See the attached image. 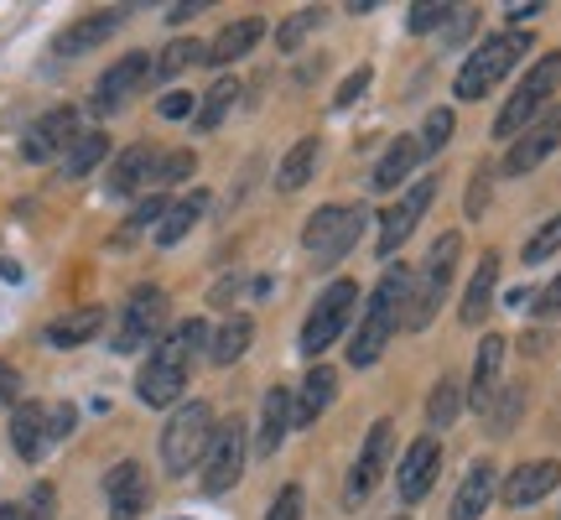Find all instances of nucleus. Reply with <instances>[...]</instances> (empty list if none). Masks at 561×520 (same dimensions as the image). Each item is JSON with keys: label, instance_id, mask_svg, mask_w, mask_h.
Listing matches in <instances>:
<instances>
[{"label": "nucleus", "instance_id": "nucleus-32", "mask_svg": "<svg viewBox=\"0 0 561 520\" xmlns=\"http://www.w3.org/2000/svg\"><path fill=\"white\" fill-rule=\"evenodd\" d=\"M104 157H110V136H104V131H89V136H79L73 146H68L62 172H68V178H89V172H94Z\"/></svg>", "mask_w": 561, "mask_h": 520}, {"label": "nucleus", "instance_id": "nucleus-49", "mask_svg": "<svg viewBox=\"0 0 561 520\" xmlns=\"http://www.w3.org/2000/svg\"><path fill=\"white\" fill-rule=\"evenodd\" d=\"M483 203H489V167L473 172V193H468V214H483Z\"/></svg>", "mask_w": 561, "mask_h": 520}, {"label": "nucleus", "instance_id": "nucleus-36", "mask_svg": "<svg viewBox=\"0 0 561 520\" xmlns=\"http://www.w3.org/2000/svg\"><path fill=\"white\" fill-rule=\"evenodd\" d=\"M193 63H203V47H198L193 37L167 42V53H161L157 68H151V79H172V74H182V68H193Z\"/></svg>", "mask_w": 561, "mask_h": 520}, {"label": "nucleus", "instance_id": "nucleus-16", "mask_svg": "<svg viewBox=\"0 0 561 520\" xmlns=\"http://www.w3.org/2000/svg\"><path fill=\"white\" fill-rule=\"evenodd\" d=\"M121 21H125V5L89 11V16H79L73 26H62L58 37H53V58H83V53H94L100 42H110L121 32Z\"/></svg>", "mask_w": 561, "mask_h": 520}, {"label": "nucleus", "instance_id": "nucleus-6", "mask_svg": "<svg viewBox=\"0 0 561 520\" xmlns=\"http://www.w3.org/2000/svg\"><path fill=\"white\" fill-rule=\"evenodd\" d=\"M458 256H462V235H442L432 245V256L421 260V276H416V292L405 297V328H426V323L437 318L442 297H447V286H453V271H458Z\"/></svg>", "mask_w": 561, "mask_h": 520}, {"label": "nucleus", "instance_id": "nucleus-50", "mask_svg": "<svg viewBox=\"0 0 561 520\" xmlns=\"http://www.w3.org/2000/svg\"><path fill=\"white\" fill-rule=\"evenodd\" d=\"M16 396H21V375L5 360H0V406H11Z\"/></svg>", "mask_w": 561, "mask_h": 520}, {"label": "nucleus", "instance_id": "nucleus-14", "mask_svg": "<svg viewBox=\"0 0 561 520\" xmlns=\"http://www.w3.org/2000/svg\"><path fill=\"white\" fill-rule=\"evenodd\" d=\"M557 146H561V104H551L541 121L525 125L520 140L510 146V157H504V172H510V178H525V172H536V167H541V161L551 157Z\"/></svg>", "mask_w": 561, "mask_h": 520}, {"label": "nucleus", "instance_id": "nucleus-26", "mask_svg": "<svg viewBox=\"0 0 561 520\" xmlns=\"http://www.w3.org/2000/svg\"><path fill=\"white\" fill-rule=\"evenodd\" d=\"M333 391H339V375H333L328 364H312V370H307V381H301V396L291 400V417H297L301 427H312V421L333 406Z\"/></svg>", "mask_w": 561, "mask_h": 520}, {"label": "nucleus", "instance_id": "nucleus-1", "mask_svg": "<svg viewBox=\"0 0 561 520\" xmlns=\"http://www.w3.org/2000/svg\"><path fill=\"white\" fill-rule=\"evenodd\" d=\"M208 343V328L198 318L178 323L167 339L151 349V360L140 364V381H136V396L146 406H178V396L187 391V375H193V354Z\"/></svg>", "mask_w": 561, "mask_h": 520}, {"label": "nucleus", "instance_id": "nucleus-46", "mask_svg": "<svg viewBox=\"0 0 561 520\" xmlns=\"http://www.w3.org/2000/svg\"><path fill=\"white\" fill-rule=\"evenodd\" d=\"M364 89H369V68H354V74H348V79L339 83V94H333V104H339V110H348V104L359 100Z\"/></svg>", "mask_w": 561, "mask_h": 520}, {"label": "nucleus", "instance_id": "nucleus-4", "mask_svg": "<svg viewBox=\"0 0 561 520\" xmlns=\"http://www.w3.org/2000/svg\"><path fill=\"white\" fill-rule=\"evenodd\" d=\"M561 89V53H546L541 63H530V74L520 79V89L504 100L500 110V121H494V136L510 140V136H520L525 125H536L546 115V100Z\"/></svg>", "mask_w": 561, "mask_h": 520}, {"label": "nucleus", "instance_id": "nucleus-45", "mask_svg": "<svg viewBox=\"0 0 561 520\" xmlns=\"http://www.w3.org/2000/svg\"><path fill=\"white\" fill-rule=\"evenodd\" d=\"M265 520H301V489H297V484H286V489H280Z\"/></svg>", "mask_w": 561, "mask_h": 520}, {"label": "nucleus", "instance_id": "nucleus-34", "mask_svg": "<svg viewBox=\"0 0 561 520\" xmlns=\"http://www.w3.org/2000/svg\"><path fill=\"white\" fill-rule=\"evenodd\" d=\"M234 100H240V83H234V79H219V83H214V89L203 94L198 115H193V121H198V131H219V121L229 115V110H234Z\"/></svg>", "mask_w": 561, "mask_h": 520}, {"label": "nucleus", "instance_id": "nucleus-2", "mask_svg": "<svg viewBox=\"0 0 561 520\" xmlns=\"http://www.w3.org/2000/svg\"><path fill=\"white\" fill-rule=\"evenodd\" d=\"M405 297H411V276H405V271H385L380 286L364 302L354 339H348V364H354V370H369V364L385 354V343H390L396 323H401Z\"/></svg>", "mask_w": 561, "mask_h": 520}, {"label": "nucleus", "instance_id": "nucleus-27", "mask_svg": "<svg viewBox=\"0 0 561 520\" xmlns=\"http://www.w3.org/2000/svg\"><path fill=\"white\" fill-rule=\"evenodd\" d=\"M151 172H157V151L151 146H125L121 157H115V167H110V193L130 199L136 188L151 182Z\"/></svg>", "mask_w": 561, "mask_h": 520}, {"label": "nucleus", "instance_id": "nucleus-19", "mask_svg": "<svg viewBox=\"0 0 561 520\" xmlns=\"http://www.w3.org/2000/svg\"><path fill=\"white\" fill-rule=\"evenodd\" d=\"M561 484V463L557 459H541V463H520L510 479H504V505H515V510H525V505L546 500L551 489Z\"/></svg>", "mask_w": 561, "mask_h": 520}, {"label": "nucleus", "instance_id": "nucleus-21", "mask_svg": "<svg viewBox=\"0 0 561 520\" xmlns=\"http://www.w3.org/2000/svg\"><path fill=\"white\" fill-rule=\"evenodd\" d=\"M494 484H500V474H494V463L479 459L468 474H462L458 495H453V510H447V520H479L483 510H489V500H494Z\"/></svg>", "mask_w": 561, "mask_h": 520}, {"label": "nucleus", "instance_id": "nucleus-15", "mask_svg": "<svg viewBox=\"0 0 561 520\" xmlns=\"http://www.w3.org/2000/svg\"><path fill=\"white\" fill-rule=\"evenodd\" d=\"M390 442H396V427H390V421H375V427H369V438H364V448H359V459H354L348 489H343V500L348 505H364L369 495H375L385 463H390Z\"/></svg>", "mask_w": 561, "mask_h": 520}, {"label": "nucleus", "instance_id": "nucleus-37", "mask_svg": "<svg viewBox=\"0 0 561 520\" xmlns=\"http://www.w3.org/2000/svg\"><path fill=\"white\" fill-rule=\"evenodd\" d=\"M561 250V214L557 219H546L536 235H530V245H525V265H541V260H551Z\"/></svg>", "mask_w": 561, "mask_h": 520}, {"label": "nucleus", "instance_id": "nucleus-9", "mask_svg": "<svg viewBox=\"0 0 561 520\" xmlns=\"http://www.w3.org/2000/svg\"><path fill=\"white\" fill-rule=\"evenodd\" d=\"M161 323H167V292H161V286H136V292H130V302H125L121 323H115V339H110V349H115V354L151 349V339L161 334Z\"/></svg>", "mask_w": 561, "mask_h": 520}, {"label": "nucleus", "instance_id": "nucleus-35", "mask_svg": "<svg viewBox=\"0 0 561 520\" xmlns=\"http://www.w3.org/2000/svg\"><path fill=\"white\" fill-rule=\"evenodd\" d=\"M458 411H462V385L458 381H437V391H432V400H426V421H432V432L453 427Z\"/></svg>", "mask_w": 561, "mask_h": 520}, {"label": "nucleus", "instance_id": "nucleus-51", "mask_svg": "<svg viewBox=\"0 0 561 520\" xmlns=\"http://www.w3.org/2000/svg\"><path fill=\"white\" fill-rule=\"evenodd\" d=\"M203 5H172V11H167V21H187V16H198Z\"/></svg>", "mask_w": 561, "mask_h": 520}, {"label": "nucleus", "instance_id": "nucleus-22", "mask_svg": "<svg viewBox=\"0 0 561 520\" xmlns=\"http://www.w3.org/2000/svg\"><path fill=\"white\" fill-rule=\"evenodd\" d=\"M421 157H426V151H421V136H396L390 146H385V157L375 161V178H369V188H375V193H396V188L416 172Z\"/></svg>", "mask_w": 561, "mask_h": 520}, {"label": "nucleus", "instance_id": "nucleus-5", "mask_svg": "<svg viewBox=\"0 0 561 520\" xmlns=\"http://www.w3.org/2000/svg\"><path fill=\"white\" fill-rule=\"evenodd\" d=\"M364 219H369V214H364L359 203H328V208H318V214L307 219V229H301L307 256L318 260V265H339V260L359 245Z\"/></svg>", "mask_w": 561, "mask_h": 520}, {"label": "nucleus", "instance_id": "nucleus-25", "mask_svg": "<svg viewBox=\"0 0 561 520\" xmlns=\"http://www.w3.org/2000/svg\"><path fill=\"white\" fill-rule=\"evenodd\" d=\"M286 432H291V391H286V385H271V391H265V411H261V438H255V453H261V459H271L280 442H286Z\"/></svg>", "mask_w": 561, "mask_h": 520}, {"label": "nucleus", "instance_id": "nucleus-20", "mask_svg": "<svg viewBox=\"0 0 561 520\" xmlns=\"http://www.w3.org/2000/svg\"><path fill=\"white\" fill-rule=\"evenodd\" d=\"M504 349H510V343H504L500 334H489V339L479 343V360H473V385H468V400H473V411H489V406L500 400Z\"/></svg>", "mask_w": 561, "mask_h": 520}, {"label": "nucleus", "instance_id": "nucleus-52", "mask_svg": "<svg viewBox=\"0 0 561 520\" xmlns=\"http://www.w3.org/2000/svg\"><path fill=\"white\" fill-rule=\"evenodd\" d=\"M525 16H541V5H510V21H525Z\"/></svg>", "mask_w": 561, "mask_h": 520}, {"label": "nucleus", "instance_id": "nucleus-13", "mask_svg": "<svg viewBox=\"0 0 561 520\" xmlns=\"http://www.w3.org/2000/svg\"><path fill=\"white\" fill-rule=\"evenodd\" d=\"M73 140H79V110H73V104H58V110H47L42 121L26 125L21 157L26 161H53L58 151H68Z\"/></svg>", "mask_w": 561, "mask_h": 520}, {"label": "nucleus", "instance_id": "nucleus-40", "mask_svg": "<svg viewBox=\"0 0 561 520\" xmlns=\"http://www.w3.org/2000/svg\"><path fill=\"white\" fill-rule=\"evenodd\" d=\"M318 21H322V11H318V5H307V11H297V16H291V21H286V26H280V32H276V42H280V47H286V53H291V47H297V42L307 37L312 26H318Z\"/></svg>", "mask_w": 561, "mask_h": 520}, {"label": "nucleus", "instance_id": "nucleus-17", "mask_svg": "<svg viewBox=\"0 0 561 520\" xmlns=\"http://www.w3.org/2000/svg\"><path fill=\"white\" fill-rule=\"evenodd\" d=\"M104 500H110V516L115 520H136L151 500V484H146V468L136 459L115 463L110 474H104Z\"/></svg>", "mask_w": 561, "mask_h": 520}, {"label": "nucleus", "instance_id": "nucleus-11", "mask_svg": "<svg viewBox=\"0 0 561 520\" xmlns=\"http://www.w3.org/2000/svg\"><path fill=\"white\" fill-rule=\"evenodd\" d=\"M151 53H125L121 63H110L100 74V83H94V100H89V110L94 115H115V110H125V100H136V89L146 79H151Z\"/></svg>", "mask_w": 561, "mask_h": 520}, {"label": "nucleus", "instance_id": "nucleus-12", "mask_svg": "<svg viewBox=\"0 0 561 520\" xmlns=\"http://www.w3.org/2000/svg\"><path fill=\"white\" fill-rule=\"evenodd\" d=\"M432 193H437V182H432V178L411 182V188H405V193H401V203H396V208H390V214H385V219H380V240H375V250H380L385 260H390V256H396V250H401L405 240H411V235H416L421 214L432 208Z\"/></svg>", "mask_w": 561, "mask_h": 520}, {"label": "nucleus", "instance_id": "nucleus-18", "mask_svg": "<svg viewBox=\"0 0 561 520\" xmlns=\"http://www.w3.org/2000/svg\"><path fill=\"white\" fill-rule=\"evenodd\" d=\"M437 463H442V442L426 432V438H416L411 448H405L401 459V474H396V489H401L405 505H416L426 489H432V479H437Z\"/></svg>", "mask_w": 561, "mask_h": 520}, {"label": "nucleus", "instance_id": "nucleus-23", "mask_svg": "<svg viewBox=\"0 0 561 520\" xmlns=\"http://www.w3.org/2000/svg\"><path fill=\"white\" fill-rule=\"evenodd\" d=\"M47 406H37V400H26V406H16L11 411V448H16L26 463H37L42 453H47Z\"/></svg>", "mask_w": 561, "mask_h": 520}, {"label": "nucleus", "instance_id": "nucleus-33", "mask_svg": "<svg viewBox=\"0 0 561 520\" xmlns=\"http://www.w3.org/2000/svg\"><path fill=\"white\" fill-rule=\"evenodd\" d=\"M250 339H255V323H250V318H229L219 334H214V349H208V360H214V364H234L244 349H250Z\"/></svg>", "mask_w": 561, "mask_h": 520}, {"label": "nucleus", "instance_id": "nucleus-41", "mask_svg": "<svg viewBox=\"0 0 561 520\" xmlns=\"http://www.w3.org/2000/svg\"><path fill=\"white\" fill-rule=\"evenodd\" d=\"M47 516H53V489L47 484H37L32 500L21 505V510H0V520H47Z\"/></svg>", "mask_w": 561, "mask_h": 520}, {"label": "nucleus", "instance_id": "nucleus-7", "mask_svg": "<svg viewBox=\"0 0 561 520\" xmlns=\"http://www.w3.org/2000/svg\"><path fill=\"white\" fill-rule=\"evenodd\" d=\"M208 438H214V411L203 400H187L172 411L167 432H161V463L167 474H193V463H203L208 453Z\"/></svg>", "mask_w": 561, "mask_h": 520}, {"label": "nucleus", "instance_id": "nucleus-43", "mask_svg": "<svg viewBox=\"0 0 561 520\" xmlns=\"http://www.w3.org/2000/svg\"><path fill=\"white\" fill-rule=\"evenodd\" d=\"M447 16H458V11H453V5H411V21H405V26H411V32H432V26H442Z\"/></svg>", "mask_w": 561, "mask_h": 520}, {"label": "nucleus", "instance_id": "nucleus-39", "mask_svg": "<svg viewBox=\"0 0 561 520\" xmlns=\"http://www.w3.org/2000/svg\"><path fill=\"white\" fill-rule=\"evenodd\" d=\"M193 151H167V157H157V172H151V182H187L193 178Z\"/></svg>", "mask_w": 561, "mask_h": 520}, {"label": "nucleus", "instance_id": "nucleus-47", "mask_svg": "<svg viewBox=\"0 0 561 520\" xmlns=\"http://www.w3.org/2000/svg\"><path fill=\"white\" fill-rule=\"evenodd\" d=\"M73 432V406H47V438L62 442Z\"/></svg>", "mask_w": 561, "mask_h": 520}, {"label": "nucleus", "instance_id": "nucleus-30", "mask_svg": "<svg viewBox=\"0 0 561 520\" xmlns=\"http://www.w3.org/2000/svg\"><path fill=\"white\" fill-rule=\"evenodd\" d=\"M203 203H208V193H187L182 203H167V214H161V224H157V245H178L182 235L198 224Z\"/></svg>", "mask_w": 561, "mask_h": 520}, {"label": "nucleus", "instance_id": "nucleus-29", "mask_svg": "<svg viewBox=\"0 0 561 520\" xmlns=\"http://www.w3.org/2000/svg\"><path fill=\"white\" fill-rule=\"evenodd\" d=\"M494 286H500V256L489 250V256H483V265L473 271V281H468V292H462V313H458V318L468 323V328H479V323H483L489 302H494Z\"/></svg>", "mask_w": 561, "mask_h": 520}, {"label": "nucleus", "instance_id": "nucleus-42", "mask_svg": "<svg viewBox=\"0 0 561 520\" xmlns=\"http://www.w3.org/2000/svg\"><path fill=\"white\" fill-rule=\"evenodd\" d=\"M161 121H187V115H198V100L187 94V89H172V94H161Z\"/></svg>", "mask_w": 561, "mask_h": 520}, {"label": "nucleus", "instance_id": "nucleus-10", "mask_svg": "<svg viewBox=\"0 0 561 520\" xmlns=\"http://www.w3.org/2000/svg\"><path fill=\"white\" fill-rule=\"evenodd\" d=\"M244 474V421L229 417L214 427L208 438V453H203V489L208 495H229Z\"/></svg>", "mask_w": 561, "mask_h": 520}, {"label": "nucleus", "instance_id": "nucleus-38", "mask_svg": "<svg viewBox=\"0 0 561 520\" xmlns=\"http://www.w3.org/2000/svg\"><path fill=\"white\" fill-rule=\"evenodd\" d=\"M453 110H432V115H426V131H421V151H426V157H437L442 146H447V140H453Z\"/></svg>", "mask_w": 561, "mask_h": 520}, {"label": "nucleus", "instance_id": "nucleus-3", "mask_svg": "<svg viewBox=\"0 0 561 520\" xmlns=\"http://www.w3.org/2000/svg\"><path fill=\"white\" fill-rule=\"evenodd\" d=\"M525 53H530V32H500V37L479 42V47L468 53V63L458 68L453 94H458V100H483V94H489V89H494Z\"/></svg>", "mask_w": 561, "mask_h": 520}, {"label": "nucleus", "instance_id": "nucleus-28", "mask_svg": "<svg viewBox=\"0 0 561 520\" xmlns=\"http://www.w3.org/2000/svg\"><path fill=\"white\" fill-rule=\"evenodd\" d=\"M100 328H104V307H73V313H62V318L47 323V343H53V349H79V343H89Z\"/></svg>", "mask_w": 561, "mask_h": 520}, {"label": "nucleus", "instance_id": "nucleus-24", "mask_svg": "<svg viewBox=\"0 0 561 520\" xmlns=\"http://www.w3.org/2000/svg\"><path fill=\"white\" fill-rule=\"evenodd\" d=\"M265 37V21L261 16H240V21H229V26H224L219 37L208 42V47H203V63H234V58H244V53H250V47H255V42Z\"/></svg>", "mask_w": 561, "mask_h": 520}, {"label": "nucleus", "instance_id": "nucleus-44", "mask_svg": "<svg viewBox=\"0 0 561 520\" xmlns=\"http://www.w3.org/2000/svg\"><path fill=\"white\" fill-rule=\"evenodd\" d=\"M530 313H536V318H557V313H561V276L546 281L541 292L530 297Z\"/></svg>", "mask_w": 561, "mask_h": 520}, {"label": "nucleus", "instance_id": "nucleus-31", "mask_svg": "<svg viewBox=\"0 0 561 520\" xmlns=\"http://www.w3.org/2000/svg\"><path fill=\"white\" fill-rule=\"evenodd\" d=\"M312 167H318V136H301L286 157H280V167H276V182L286 188V193H297L301 182L312 178Z\"/></svg>", "mask_w": 561, "mask_h": 520}, {"label": "nucleus", "instance_id": "nucleus-48", "mask_svg": "<svg viewBox=\"0 0 561 520\" xmlns=\"http://www.w3.org/2000/svg\"><path fill=\"white\" fill-rule=\"evenodd\" d=\"M161 214H167V199H146V203H136V214H130V229L161 224Z\"/></svg>", "mask_w": 561, "mask_h": 520}, {"label": "nucleus", "instance_id": "nucleus-8", "mask_svg": "<svg viewBox=\"0 0 561 520\" xmlns=\"http://www.w3.org/2000/svg\"><path fill=\"white\" fill-rule=\"evenodd\" d=\"M354 302H359V286H354V281H333V286L322 292L318 307H312V318L301 323V354H307V360H318L322 349H333V339H339L343 328H348V318H354Z\"/></svg>", "mask_w": 561, "mask_h": 520}]
</instances>
